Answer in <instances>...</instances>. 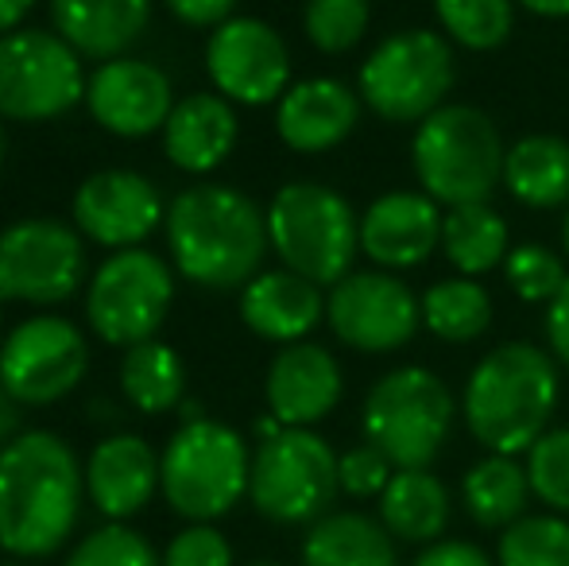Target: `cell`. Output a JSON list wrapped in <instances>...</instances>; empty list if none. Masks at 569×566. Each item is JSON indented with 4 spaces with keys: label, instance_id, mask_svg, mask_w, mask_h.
I'll return each instance as SVG.
<instances>
[{
    "label": "cell",
    "instance_id": "6da1fadb",
    "mask_svg": "<svg viewBox=\"0 0 569 566\" xmlns=\"http://www.w3.org/2000/svg\"><path fill=\"white\" fill-rule=\"evenodd\" d=\"M82 466L51 430H23L0 450V547L47 559L70 539L82 513Z\"/></svg>",
    "mask_w": 569,
    "mask_h": 566
},
{
    "label": "cell",
    "instance_id": "7a4b0ae2",
    "mask_svg": "<svg viewBox=\"0 0 569 566\" xmlns=\"http://www.w3.org/2000/svg\"><path fill=\"white\" fill-rule=\"evenodd\" d=\"M167 245L179 276L229 291L260 276L268 252V210L218 182L190 187L167 206Z\"/></svg>",
    "mask_w": 569,
    "mask_h": 566
},
{
    "label": "cell",
    "instance_id": "3957f363",
    "mask_svg": "<svg viewBox=\"0 0 569 566\" xmlns=\"http://www.w3.org/2000/svg\"><path fill=\"white\" fill-rule=\"evenodd\" d=\"M558 361L531 341L488 349L465 380L461 416L488 454H527L558 408Z\"/></svg>",
    "mask_w": 569,
    "mask_h": 566
},
{
    "label": "cell",
    "instance_id": "277c9868",
    "mask_svg": "<svg viewBox=\"0 0 569 566\" xmlns=\"http://www.w3.org/2000/svg\"><path fill=\"white\" fill-rule=\"evenodd\" d=\"M503 148L496 121L477 106H442L415 125V179L446 210L488 202L503 182Z\"/></svg>",
    "mask_w": 569,
    "mask_h": 566
},
{
    "label": "cell",
    "instance_id": "5b68a950",
    "mask_svg": "<svg viewBox=\"0 0 569 566\" xmlns=\"http://www.w3.org/2000/svg\"><path fill=\"white\" fill-rule=\"evenodd\" d=\"M268 241L283 268L333 287L352 272L360 252V218L333 187L287 182L268 206Z\"/></svg>",
    "mask_w": 569,
    "mask_h": 566
},
{
    "label": "cell",
    "instance_id": "8992f818",
    "mask_svg": "<svg viewBox=\"0 0 569 566\" xmlns=\"http://www.w3.org/2000/svg\"><path fill=\"white\" fill-rule=\"evenodd\" d=\"M457 400L438 373L399 365L383 373L365 396V438L396 469H427L453 430Z\"/></svg>",
    "mask_w": 569,
    "mask_h": 566
},
{
    "label": "cell",
    "instance_id": "52a82bcc",
    "mask_svg": "<svg viewBox=\"0 0 569 566\" xmlns=\"http://www.w3.org/2000/svg\"><path fill=\"white\" fill-rule=\"evenodd\" d=\"M252 454L244 438L218 419L182 424L159 458V489L167 505L194 524L226 516L248 493Z\"/></svg>",
    "mask_w": 569,
    "mask_h": 566
},
{
    "label": "cell",
    "instance_id": "ba28073f",
    "mask_svg": "<svg viewBox=\"0 0 569 566\" xmlns=\"http://www.w3.org/2000/svg\"><path fill=\"white\" fill-rule=\"evenodd\" d=\"M453 47L430 28L388 36L365 59L357 78L360 101L388 125H422L453 90Z\"/></svg>",
    "mask_w": 569,
    "mask_h": 566
},
{
    "label": "cell",
    "instance_id": "9c48e42d",
    "mask_svg": "<svg viewBox=\"0 0 569 566\" xmlns=\"http://www.w3.org/2000/svg\"><path fill=\"white\" fill-rule=\"evenodd\" d=\"M338 454L310 427H283L260 443L248 477V497L256 513L271 524L322 520L341 489Z\"/></svg>",
    "mask_w": 569,
    "mask_h": 566
},
{
    "label": "cell",
    "instance_id": "30bf717a",
    "mask_svg": "<svg viewBox=\"0 0 569 566\" xmlns=\"http://www.w3.org/2000/svg\"><path fill=\"white\" fill-rule=\"evenodd\" d=\"M86 98L82 54L59 31H8L0 36V117L51 121Z\"/></svg>",
    "mask_w": 569,
    "mask_h": 566
},
{
    "label": "cell",
    "instance_id": "8fae6325",
    "mask_svg": "<svg viewBox=\"0 0 569 566\" xmlns=\"http://www.w3.org/2000/svg\"><path fill=\"white\" fill-rule=\"evenodd\" d=\"M171 299H174V276L156 252L120 249L90 280L86 318H90L93 334L101 341L132 349L140 341L156 338Z\"/></svg>",
    "mask_w": 569,
    "mask_h": 566
},
{
    "label": "cell",
    "instance_id": "7c38bea8",
    "mask_svg": "<svg viewBox=\"0 0 569 566\" xmlns=\"http://www.w3.org/2000/svg\"><path fill=\"white\" fill-rule=\"evenodd\" d=\"M90 369V349L74 322L36 315L20 322L0 346V385L16 404L47 408L70 396Z\"/></svg>",
    "mask_w": 569,
    "mask_h": 566
},
{
    "label": "cell",
    "instance_id": "4fadbf2b",
    "mask_svg": "<svg viewBox=\"0 0 569 566\" xmlns=\"http://www.w3.org/2000/svg\"><path fill=\"white\" fill-rule=\"evenodd\" d=\"M326 322L341 346L360 354H391L419 334L422 299L396 272H349L326 295Z\"/></svg>",
    "mask_w": 569,
    "mask_h": 566
},
{
    "label": "cell",
    "instance_id": "5bb4252c",
    "mask_svg": "<svg viewBox=\"0 0 569 566\" xmlns=\"http://www.w3.org/2000/svg\"><path fill=\"white\" fill-rule=\"evenodd\" d=\"M86 249L62 221L28 218L0 234V299L51 307L78 291Z\"/></svg>",
    "mask_w": 569,
    "mask_h": 566
},
{
    "label": "cell",
    "instance_id": "9a60e30c",
    "mask_svg": "<svg viewBox=\"0 0 569 566\" xmlns=\"http://www.w3.org/2000/svg\"><path fill=\"white\" fill-rule=\"evenodd\" d=\"M206 70L226 101L271 106L291 90V51L271 23L232 16L206 43Z\"/></svg>",
    "mask_w": 569,
    "mask_h": 566
},
{
    "label": "cell",
    "instance_id": "2e32d148",
    "mask_svg": "<svg viewBox=\"0 0 569 566\" xmlns=\"http://www.w3.org/2000/svg\"><path fill=\"white\" fill-rule=\"evenodd\" d=\"M442 206L427 190H388L360 214V252L383 272H407L442 249Z\"/></svg>",
    "mask_w": 569,
    "mask_h": 566
},
{
    "label": "cell",
    "instance_id": "e0dca14e",
    "mask_svg": "<svg viewBox=\"0 0 569 566\" xmlns=\"http://www.w3.org/2000/svg\"><path fill=\"white\" fill-rule=\"evenodd\" d=\"M167 221L156 182L136 171H98L74 195V226L106 249H136Z\"/></svg>",
    "mask_w": 569,
    "mask_h": 566
},
{
    "label": "cell",
    "instance_id": "ac0fdd59",
    "mask_svg": "<svg viewBox=\"0 0 569 566\" xmlns=\"http://www.w3.org/2000/svg\"><path fill=\"white\" fill-rule=\"evenodd\" d=\"M90 117L113 137H148L171 117V78L143 59H109L86 86Z\"/></svg>",
    "mask_w": 569,
    "mask_h": 566
},
{
    "label": "cell",
    "instance_id": "d6986e66",
    "mask_svg": "<svg viewBox=\"0 0 569 566\" xmlns=\"http://www.w3.org/2000/svg\"><path fill=\"white\" fill-rule=\"evenodd\" d=\"M341 365L326 346L295 341L276 354L268 369V408L283 427H315L341 400Z\"/></svg>",
    "mask_w": 569,
    "mask_h": 566
},
{
    "label": "cell",
    "instance_id": "ffe728a7",
    "mask_svg": "<svg viewBox=\"0 0 569 566\" xmlns=\"http://www.w3.org/2000/svg\"><path fill=\"white\" fill-rule=\"evenodd\" d=\"M360 93L341 78H302L279 98L276 132L291 151L322 156L357 129Z\"/></svg>",
    "mask_w": 569,
    "mask_h": 566
},
{
    "label": "cell",
    "instance_id": "44dd1931",
    "mask_svg": "<svg viewBox=\"0 0 569 566\" xmlns=\"http://www.w3.org/2000/svg\"><path fill=\"white\" fill-rule=\"evenodd\" d=\"M322 315H326L322 287L310 284L307 276L291 272V268L260 272L240 291V318H244V326L256 338L279 341V346L302 341L322 322Z\"/></svg>",
    "mask_w": 569,
    "mask_h": 566
},
{
    "label": "cell",
    "instance_id": "7402d4cb",
    "mask_svg": "<svg viewBox=\"0 0 569 566\" xmlns=\"http://www.w3.org/2000/svg\"><path fill=\"white\" fill-rule=\"evenodd\" d=\"M156 485L159 458L140 435H109L106 443L93 446L86 461V493L98 505V513H106L113 524L140 513Z\"/></svg>",
    "mask_w": 569,
    "mask_h": 566
},
{
    "label": "cell",
    "instance_id": "603a6c76",
    "mask_svg": "<svg viewBox=\"0 0 569 566\" xmlns=\"http://www.w3.org/2000/svg\"><path fill=\"white\" fill-rule=\"evenodd\" d=\"M240 137L237 113L221 93H190L163 125V151L179 171L210 175L232 156Z\"/></svg>",
    "mask_w": 569,
    "mask_h": 566
},
{
    "label": "cell",
    "instance_id": "cb8c5ba5",
    "mask_svg": "<svg viewBox=\"0 0 569 566\" xmlns=\"http://www.w3.org/2000/svg\"><path fill=\"white\" fill-rule=\"evenodd\" d=\"M59 36L86 59H117L143 36L151 0H51Z\"/></svg>",
    "mask_w": 569,
    "mask_h": 566
},
{
    "label": "cell",
    "instance_id": "d4e9b609",
    "mask_svg": "<svg viewBox=\"0 0 569 566\" xmlns=\"http://www.w3.org/2000/svg\"><path fill=\"white\" fill-rule=\"evenodd\" d=\"M503 187L527 210L569 206V140L550 132L519 137L503 156Z\"/></svg>",
    "mask_w": 569,
    "mask_h": 566
},
{
    "label": "cell",
    "instance_id": "484cf974",
    "mask_svg": "<svg viewBox=\"0 0 569 566\" xmlns=\"http://www.w3.org/2000/svg\"><path fill=\"white\" fill-rule=\"evenodd\" d=\"M380 524L403 544H438L450 524V489L430 469H396L380 493Z\"/></svg>",
    "mask_w": 569,
    "mask_h": 566
},
{
    "label": "cell",
    "instance_id": "4316f807",
    "mask_svg": "<svg viewBox=\"0 0 569 566\" xmlns=\"http://www.w3.org/2000/svg\"><path fill=\"white\" fill-rule=\"evenodd\" d=\"M302 566H399L396 536L365 513H330L302 539Z\"/></svg>",
    "mask_w": 569,
    "mask_h": 566
},
{
    "label": "cell",
    "instance_id": "83f0119b",
    "mask_svg": "<svg viewBox=\"0 0 569 566\" xmlns=\"http://www.w3.org/2000/svg\"><path fill=\"white\" fill-rule=\"evenodd\" d=\"M531 477L508 454H488L461 477V505L480 528H511L527 516Z\"/></svg>",
    "mask_w": 569,
    "mask_h": 566
},
{
    "label": "cell",
    "instance_id": "f1b7e54d",
    "mask_svg": "<svg viewBox=\"0 0 569 566\" xmlns=\"http://www.w3.org/2000/svg\"><path fill=\"white\" fill-rule=\"evenodd\" d=\"M442 252L453 265V272L469 276V280L488 276L492 268H503V260H508V252H511L508 221L488 202L457 206V210L446 214Z\"/></svg>",
    "mask_w": 569,
    "mask_h": 566
},
{
    "label": "cell",
    "instance_id": "f546056e",
    "mask_svg": "<svg viewBox=\"0 0 569 566\" xmlns=\"http://www.w3.org/2000/svg\"><path fill=\"white\" fill-rule=\"evenodd\" d=\"M422 326L446 346H469L492 326V295L469 276L430 284L422 295Z\"/></svg>",
    "mask_w": 569,
    "mask_h": 566
},
{
    "label": "cell",
    "instance_id": "4dcf8cb0",
    "mask_svg": "<svg viewBox=\"0 0 569 566\" xmlns=\"http://www.w3.org/2000/svg\"><path fill=\"white\" fill-rule=\"evenodd\" d=\"M182 388H187V373H182V357L174 354L167 341H140L124 354L120 365V393L128 396L136 411L143 416H159L182 404Z\"/></svg>",
    "mask_w": 569,
    "mask_h": 566
},
{
    "label": "cell",
    "instance_id": "1f68e13d",
    "mask_svg": "<svg viewBox=\"0 0 569 566\" xmlns=\"http://www.w3.org/2000/svg\"><path fill=\"white\" fill-rule=\"evenodd\" d=\"M435 16L453 43L469 51H496L511 36L516 0H435Z\"/></svg>",
    "mask_w": 569,
    "mask_h": 566
},
{
    "label": "cell",
    "instance_id": "d6a6232c",
    "mask_svg": "<svg viewBox=\"0 0 569 566\" xmlns=\"http://www.w3.org/2000/svg\"><path fill=\"white\" fill-rule=\"evenodd\" d=\"M500 566H569V520L558 513L523 516L500 536Z\"/></svg>",
    "mask_w": 569,
    "mask_h": 566
},
{
    "label": "cell",
    "instance_id": "836d02e7",
    "mask_svg": "<svg viewBox=\"0 0 569 566\" xmlns=\"http://www.w3.org/2000/svg\"><path fill=\"white\" fill-rule=\"evenodd\" d=\"M372 4L368 0H307L302 28L307 39L326 54H345L365 39Z\"/></svg>",
    "mask_w": 569,
    "mask_h": 566
},
{
    "label": "cell",
    "instance_id": "e575fe53",
    "mask_svg": "<svg viewBox=\"0 0 569 566\" xmlns=\"http://www.w3.org/2000/svg\"><path fill=\"white\" fill-rule=\"evenodd\" d=\"M503 280H508V287L523 302H547L550 307L555 295L566 287L569 272H566V260L555 249H547L539 241H523V245H511L508 260H503Z\"/></svg>",
    "mask_w": 569,
    "mask_h": 566
},
{
    "label": "cell",
    "instance_id": "d590c367",
    "mask_svg": "<svg viewBox=\"0 0 569 566\" xmlns=\"http://www.w3.org/2000/svg\"><path fill=\"white\" fill-rule=\"evenodd\" d=\"M531 493L558 516H569V427H550L527 450Z\"/></svg>",
    "mask_w": 569,
    "mask_h": 566
},
{
    "label": "cell",
    "instance_id": "8d00e7d4",
    "mask_svg": "<svg viewBox=\"0 0 569 566\" xmlns=\"http://www.w3.org/2000/svg\"><path fill=\"white\" fill-rule=\"evenodd\" d=\"M67 566H163L156 547L124 524H106L70 552Z\"/></svg>",
    "mask_w": 569,
    "mask_h": 566
},
{
    "label": "cell",
    "instance_id": "74e56055",
    "mask_svg": "<svg viewBox=\"0 0 569 566\" xmlns=\"http://www.w3.org/2000/svg\"><path fill=\"white\" fill-rule=\"evenodd\" d=\"M391 474H396V466H391V461L383 458V454L376 450L372 443H365V446H357V450L341 454V461H338L341 493H349V497H357V500L380 497V493L388 489Z\"/></svg>",
    "mask_w": 569,
    "mask_h": 566
},
{
    "label": "cell",
    "instance_id": "f35d334b",
    "mask_svg": "<svg viewBox=\"0 0 569 566\" xmlns=\"http://www.w3.org/2000/svg\"><path fill=\"white\" fill-rule=\"evenodd\" d=\"M163 566H232V547L210 524H190L167 544Z\"/></svg>",
    "mask_w": 569,
    "mask_h": 566
},
{
    "label": "cell",
    "instance_id": "ab89813d",
    "mask_svg": "<svg viewBox=\"0 0 569 566\" xmlns=\"http://www.w3.org/2000/svg\"><path fill=\"white\" fill-rule=\"evenodd\" d=\"M163 4L187 28H221L226 20H232L237 0H163Z\"/></svg>",
    "mask_w": 569,
    "mask_h": 566
},
{
    "label": "cell",
    "instance_id": "60d3db41",
    "mask_svg": "<svg viewBox=\"0 0 569 566\" xmlns=\"http://www.w3.org/2000/svg\"><path fill=\"white\" fill-rule=\"evenodd\" d=\"M415 566H492V559L469 539H438V544H427Z\"/></svg>",
    "mask_w": 569,
    "mask_h": 566
},
{
    "label": "cell",
    "instance_id": "b9f144b4",
    "mask_svg": "<svg viewBox=\"0 0 569 566\" xmlns=\"http://www.w3.org/2000/svg\"><path fill=\"white\" fill-rule=\"evenodd\" d=\"M547 341H550V357L562 369H569V280L547 307Z\"/></svg>",
    "mask_w": 569,
    "mask_h": 566
},
{
    "label": "cell",
    "instance_id": "7bdbcfd3",
    "mask_svg": "<svg viewBox=\"0 0 569 566\" xmlns=\"http://www.w3.org/2000/svg\"><path fill=\"white\" fill-rule=\"evenodd\" d=\"M36 8V0H0V36L16 31L23 23V16Z\"/></svg>",
    "mask_w": 569,
    "mask_h": 566
},
{
    "label": "cell",
    "instance_id": "ee69618b",
    "mask_svg": "<svg viewBox=\"0 0 569 566\" xmlns=\"http://www.w3.org/2000/svg\"><path fill=\"white\" fill-rule=\"evenodd\" d=\"M516 4H523L535 16H547V20H566L569 16V0H516Z\"/></svg>",
    "mask_w": 569,
    "mask_h": 566
},
{
    "label": "cell",
    "instance_id": "f6af8a7d",
    "mask_svg": "<svg viewBox=\"0 0 569 566\" xmlns=\"http://www.w3.org/2000/svg\"><path fill=\"white\" fill-rule=\"evenodd\" d=\"M12 430H16V400L4 393V385H0V450L12 443V438H8Z\"/></svg>",
    "mask_w": 569,
    "mask_h": 566
},
{
    "label": "cell",
    "instance_id": "bcb514c9",
    "mask_svg": "<svg viewBox=\"0 0 569 566\" xmlns=\"http://www.w3.org/2000/svg\"><path fill=\"white\" fill-rule=\"evenodd\" d=\"M279 430H283V424H279L276 416H263V419H256V435H260V443H268V438H276Z\"/></svg>",
    "mask_w": 569,
    "mask_h": 566
},
{
    "label": "cell",
    "instance_id": "7dc6e473",
    "mask_svg": "<svg viewBox=\"0 0 569 566\" xmlns=\"http://www.w3.org/2000/svg\"><path fill=\"white\" fill-rule=\"evenodd\" d=\"M562 249H566V257H569V206H566V218H562Z\"/></svg>",
    "mask_w": 569,
    "mask_h": 566
},
{
    "label": "cell",
    "instance_id": "c3c4849f",
    "mask_svg": "<svg viewBox=\"0 0 569 566\" xmlns=\"http://www.w3.org/2000/svg\"><path fill=\"white\" fill-rule=\"evenodd\" d=\"M0 159H4V132H0Z\"/></svg>",
    "mask_w": 569,
    "mask_h": 566
},
{
    "label": "cell",
    "instance_id": "681fc988",
    "mask_svg": "<svg viewBox=\"0 0 569 566\" xmlns=\"http://www.w3.org/2000/svg\"><path fill=\"white\" fill-rule=\"evenodd\" d=\"M252 566H279V563H252Z\"/></svg>",
    "mask_w": 569,
    "mask_h": 566
},
{
    "label": "cell",
    "instance_id": "f907efd6",
    "mask_svg": "<svg viewBox=\"0 0 569 566\" xmlns=\"http://www.w3.org/2000/svg\"><path fill=\"white\" fill-rule=\"evenodd\" d=\"M4 566H16V563H4Z\"/></svg>",
    "mask_w": 569,
    "mask_h": 566
},
{
    "label": "cell",
    "instance_id": "816d5d0a",
    "mask_svg": "<svg viewBox=\"0 0 569 566\" xmlns=\"http://www.w3.org/2000/svg\"><path fill=\"white\" fill-rule=\"evenodd\" d=\"M0 346H4V341H0Z\"/></svg>",
    "mask_w": 569,
    "mask_h": 566
}]
</instances>
